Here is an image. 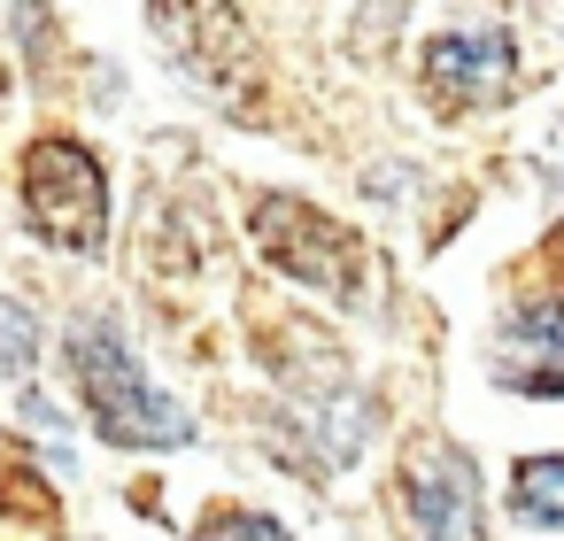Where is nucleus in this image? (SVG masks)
I'll list each match as a JSON object with an SVG mask.
<instances>
[{"label": "nucleus", "mask_w": 564, "mask_h": 541, "mask_svg": "<svg viewBox=\"0 0 564 541\" xmlns=\"http://www.w3.org/2000/svg\"><path fill=\"white\" fill-rule=\"evenodd\" d=\"M256 248H263L286 279H302V286H333V294H348L356 271H364L356 232L333 225V217H325L317 202H302V194H263V202H256Z\"/></svg>", "instance_id": "7ed1b4c3"}, {"label": "nucleus", "mask_w": 564, "mask_h": 541, "mask_svg": "<svg viewBox=\"0 0 564 541\" xmlns=\"http://www.w3.org/2000/svg\"><path fill=\"white\" fill-rule=\"evenodd\" d=\"M425 78H433L441 101L487 109V101H502L518 86V47H510L502 24H464V32H441L425 47Z\"/></svg>", "instance_id": "20e7f679"}, {"label": "nucleus", "mask_w": 564, "mask_h": 541, "mask_svg": "<svg viewBox=\"0 0 564 541\" xmlns=\"http://www.w3.org/2000/svg\"><path fill=\"white\" fill-rule=\"evenodd\" d=\"M24 217L40 240L70 248V256H101L109 240V178L94 163L86 140H32L24 148Z\"/></svg>", "instance_id": "f03ea898"}, {"label": "nucleus", "mask_w": 564, "mask_h": 541, "mask_svg": "<svg viewBox=\"0 0 564 541\" xmlns=\"http://www.w3.org/2000/svg\"><path fill=\"white\" fill-rule=\"evenodd\" d=\"M410 526L417 541H479V487L464 456H425L410 472Z\"/></svg>", "instance_id": "39448f33"}, {"label": "nucleus", "mask_w": 564, "mask_h": 541, "mask_svg": "<svg viewBox=\"0 0 564 541\" xmlns=\"http://www.w3.org/2000/svg\"><path fill=\"white\" fill-rule=\"evenodd\" d=\"M70 371H78V394H86L101 441H117V448H186L194 441V418L132 364V348L101 317L70 325Z\"/></svg>", "instance_id": "f257e3e1"}, {"label": "nucleus", "mask_w": 564, "mask_h": 541, "mask_svg": "<svg viewBox=\"0 0 564 541\" xmlns=\"http://www.w3.org/2000/svg\"><path fill=\"white\" fill-rule=\"evenodd\" d=\"M510 518L518 526H564V456L510 464Z\"/></svg>", "instance_id": "0eeeda50"}, {"label": "nucleus", "mask_w": 564, "mask_h": 541, "mask_svg": "<svg viewBox=\"0 0 564 541\" xmlns=\"http://www.w3.org/2000/svg\"><path fill=\"white\" fill-rule=\"evenodd\" d=\"M32 348H40V333H32V317L17 310V302H0V371H32Z\"/></svg>", "instance_id": "9d476101"}, {"label": "nucleus", "mask_w": 564, "mask_h": 541, "mask_svg": "<svg viewBox=\"0 0 564 541\" xmlns=\"http://www.w3.org/2000/svg\"><path fill=\"white\" fill-rule=\"evenodd\" d=\"M502 348L518 356V379H502V387L564 394V310H518L502 325Z\"/></svg>", "instance_id": "423d86ee"}, {"label": "nucleus", "mask_w": 564, "mask_h": 541, "mask_svg": "<svg viewBox=\"0 0 564 541\" xmlns=\"http://www.w3.org/2000/svg\"><path fill=\"white\" fill-rule=\"evenodd\" d=\"M0 495H9V510H17V518H47V510H55L47 479H40V472H24L9 448H0Z\"/></svg>", "instance_id": "1a4fd4ad"}, {"label": "nucleus", "mask_w": 564, "mask_h": 541, "mask_svg": "<svg viewBox=\"0 0 564 541\" xmlns=\"http://www.w3.org/2000/svg\"><path fill=\"white\" fill-rule=\"evenodd\" d=\"M0 86H9V78H0Z\"/></svg>", "instance_id": "9b49d317"}, {"label": "nucleus", "mask_w": 564, "mask_h": 541, "mask_svg": "<svg viewBox=\"0 0 564 541\" xmlns=\"http://www.w3.org/2000/svg\"><path fill=\"white\" fill-rule=\"evenodd\" d=\"M194 541H294V533H286L279 518H263V510H232V502H225V510H209V518L194 526Z\"/></svg>", "instance_id": "6e6552de"}]
</instances>
